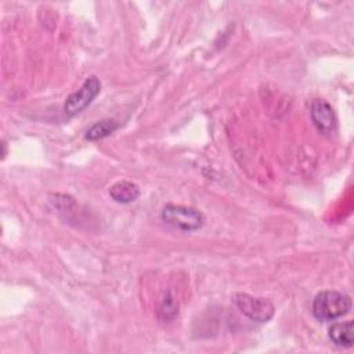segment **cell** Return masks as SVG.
Segmentation results:
<instances>
[{"instance_id": "cell-2", "label": "cell", "mask_w": 354, "mask_h": 354, "mask_svg": "<svg viewBox=\"0 0 354 354\" xmlns=\"http://www.w3.org/2000/svg\"><path fill=\"white\" fill-rule=\"evenodd\" d=\"M160 218L165 224L183 232L198 231L205 225L206 221L205 214L199 209L174 203H167L163 206Z\"/></svg>"}, {"instance_id": "cell-1", "label": "cell", "mask_w": 354, "mask_h": 354, "mask_svg": "<svg viewBox=\"0 0 354 354\" xmlns=\"http://www.w3.org/2000/svg\"><path fill=\"white\" fill-rule=\"evenodd\" d=\"M351 310V297L339 290L319 292L311 306L313 315L322 322L335 321L344 317Z\"/></svg>"}, {"instance_id": "cell-7", "label": "cell", "mask_w": 354, "mask_h": 354, "mask_svg": "<svg viewBox=\"0 0 354 354\" xmlns=\"http://www.w3.org/2000/svg\"><path fill=\"white\" fill-rule=\"evenodd\" d=\"M328 336L335 346L342 348H350L354 343L353 321L335 322L332 326H329Z\"/></svg>"}, {"instance_id": "cell-6", "label": "cell", "mask_w": 354, "mask_h": 354, "mask_svg": "<svg viewBox=\"0 0 354 354\" xmlns=\"http://www.w3.org/2000/svg\"><path fill=\"white\" fill-rule=\"evenodd\" d=\"M140 195H141V189L133 181L120 180L109 187V196L118 203H123V205L131 203L137 201Z\"/></svg>"}, {"instance_id": "cell-3", "label": "cell", "mask_w": 354, "mask_h": 354, "mask_svg": "<svg viewBox=\"0 0 354 354\" xmlns=\"http://www.w3.org/2000/svg\"><path fill=\"white\" fill-rule=\"evenodd\" d=\"M232 301L246 318L257 324L268 322L275 314L274 304L266 297H256L248 293H235L232 296Z\"/></svg>"}, {"instance_id": "cell-5", "label": "cell", "mask_w": 354, "mask_h": 354, "mask_svg": "<svg viewBox=\"0 0 354 354\" xmlns=\"http://www.w3.org/2000/svg\"><path fill=\"white\" fill-rule=\"evenodd\" d=\"M310 116L317 127V130L322 134H332L336 130V115L329 102H326L322 98H315L311 101L310 105Z\"/></svg>"}, {"instance_id": "cell-4", "label": "cell", "mask_w": 354, "mask_h": 354, "mask_svg": "<svg viewBox=\"0 0 354 354\" xmlns=\"http://www.w3.org/2000/svg\"><path fill=\"white\" fill-rule=\"evenodd\" d=\"M101 82L97 76H88L83 84L73 93H71L64 104V111L68 116H76L83 112L100 94Z\"/></svg>"}, {"instance_id": "cell-8", "label": "cell", "mask_w": 354, "mask_h": 354, "mask_svg": "<svg viewBox=\"0 0 354 354\" xmlns=\"http://www.w3.org/2000/svg\"><path fill=\"white\" fill-rule=\"evenodd\" d=\"M119 122L115 119H101L88 127L84 137L88 141H98L113 134L119 129Z\"/></svg>"}, {"instance_id": "cell-9", "label": "cell", "mask_w": 354, "mask_h": 354, "mask_svg": "<svg viewBox=\"0 0 354 354\" xmlns=\"http://www.w3.org/2000/svg\"><path fill=\"white\" fill-rule=\"evenodd\" d=\"M156 315L163 322H170L178 315V301L170 292H163L158 300Z\"/></svg>"}]
</instances>
